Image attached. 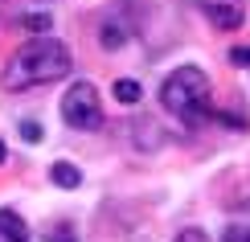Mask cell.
Masks as SVG:
<instances>
[{
	"label": "cell",
	"mask_w": 250,
	"mask_h": 242,
	"mask_svg": "<svg viewBox=\"0 0 250 242\" xmlns=\"http://www.w3.org/2000/svg\"><path fill=\"white\" fill-rule=\"evenodd\" d=\"M21 135H25L29 144H37V140H41V128H37L33 119H29V123H21Z\"/></svg>",
	"instance_id": "cell-13"
},
{
	"label": "cell",
	"mask_w": 250,
	"mask_h": 242,
	"mask_svg": "<svg viewBox=\"0 0 250 242\" xmlns=\"http://www.w3.org/2000/svg\"><path fill=\"white\" fill-rule=\"evenodd\" d=\"M45 242H78V238L70 226H54V230H45Z\"/></svg>",
	"instance_id": "cell-11"
},
{
	"label": "cell",
	"mask_w": 250,
	"mask_h": 242,
	"mask_svg": "<svg viewBox=\"0 0 250 242\" xmlns=\"http://www.w3.org/2000/svg\"><path fill=\"white\" fill-rule=\"evenodd\" d=\"M21 29H33V33H49V29H54V17H45V13H29V17H21Z\"/></svg>",
	"instance_id": "cell-10"
},
{
	"label": "cell",
	"mask_w": 250,
	"mask_h": 242,
	"mask_svg": "<svg viewBox=\"0 0 250 242\" xmlns=\"http://www.w3.org/2000/svg\"><path fill=\"white\" fill-rule=\"evenodd\" d=\"M0 164H4V144H0Z\"/></svg>",
	"instance_id": "cell-15"
},
{
	"label": "cell",
	"mask_w": 250,
	"mask_h": 242,
	"mask_svg": "<svg viewBox=\"0 0 250 242\" xmlns=\"http://www.w3.org/2000/svg\"><path fill=\"white\" fill-rule=\"evenodd\" d=\"M234 62H238V66H250V45H242V49H234V54H230Z\"/></svg>",
	"instance_id": "cell-14"
},
{
	"label": "cell",
	"mask_w": 250,
	"mask_h": 242,
	"mask_svg": "<svg viewBox=\"0 0 250 242\" xmlns=\"http://www.w3.org/2000/svg\"><path fill=\"white\" fill-rule=\"evenodd\" d=\"M172 242H209V234H205V230H197V226H189V230H181Z\"/></svg>",
	"instance_id": "cell-12"
},
{
	"label": "cell",
	"mask_w": 250,
	"mask_h": 242,
	"mask_svg": "<svg viewBox=\"0 0 250 242\" xmlns=\"http://www.w3.org/2000/svg\"><path fill=\"white\" fill-rule=\"evenodd\" d=\"M111 94H115V99L123 103V107H135V103L144 99V90H140V82H135V78H115Z\"/></svg>",
	"instance_id": "cell-8"
},
{
	"label": "cell",
	"mask_w": 250,
	"mask_h": 242,
	"mask_svg": "<svg viewBox=\"0 0 250 242\" xmlns=\"http://www.w3.org/2000/svg\"><path fill=\"white\" fill-rule=\"evenodd\" d=\"M70 49L58 37H33L17 49L0 70V87L4 90H33V87H49V82L70 74Z\"/></svg>",
	"instance_id": "cell-1"
},
{
	"label": "cell",
	"mask_w": 250,
	"mask_h": 242,
	"mask_svg": "<svg viewBox=\"0 0 250 242\" xmlns=\"http://www.w3.org/2000/svg\"><path fill=\"white\" fill-rule=\"evenodd\" d=\"M160 103L164 111L176 115L181 123H201L213 111V87L201 66H181L160 82Z\"/></svg>",
	"instance_id": "cell-2"
},
{
	"label": "cell",
	"mask_w": 250,
	"mask_h": 242,
	"mask_svg": "<svg viewBox=\"0 0 250 242\" xmlns=\"http://www.w3.org/2000/svg\"><path fill=\"white\" fill-rule=\"evenodd\" d=\"M222 242H250V214H234L230 222H226Z\"/></svg>",
	"instance_id": "cell-9"
},
{
	"label": "cell",
	"mask_w": 250,
	"mask_h": 242,
	"mask_svg": "<svg viewBox=\"0 0 250 242\" xmlns=\"http://www.w3.org/2000/svg\"><path fill=\"white\" fill-rule=\"evenodd\" d=\"M201 4V13H205V21H209L213 29H238L246 21V0H197Z\"/></svg>",
	"instance_id": "cell-4"
},
{
	"label": "cell",
	"mask_w": 250,
	"mask_h": 242,
	"mask_svg": "<svg viewBox=\"0 0 250 242\" xmlns=\"http://www.w3.org/2000/svg\"><path fill=\"white\" fill-rule=\"evenodd\" d=\"M0 242H29V226L17 209H0Z\"/></svg>",
	"instance_id": "cell-6"
},
{
	"label": "cell",
	"mask_w": 250,
	"mask_h": 242,
	"mask_svg": "<svg viewBox=\"0 0 250 242\" xmlns=\"http://www.w3.org/2000/svg\"><path fill=\"white\" fill-rule=\"evenodd\" d=\"M49 181L62 185V189H78L82 185V173L70 160H54V164H49Z\"/></svg>",
	"instance_id": "cell-7"
},
{
	"label": "cell",
	"mask_w": 250,
	"mask_h": 242,
	"mask_svg": "<svg viewBox=\"0 0 250 242\" xmlns=\"http://www.w3.org/2000/svg\"><path fill=\"white\" fill-rule=\"evenodd\" d=\"M127 41H131V25L127 21H115V17L103 21V29H99V45L103 49H123Z\"/></svg>",
	"instance_id": "cell-5"
},
{
	"label": "cell",
	"mask_w": 250,
	"mask_h": 242,
	"mask_svg": "<svg viewBox=\"0 0 250 242\" xmlns=\"http://www.w3.org/2000/svg\"><path fill=\"white\" fill-rule=\"evenodd\" d=\"M62 119L70 123L74 132H95L103 128V99L95 82H74L62 99Z\"/></svg>",
	"instance_id": "cell-3"
}]
</instances>
